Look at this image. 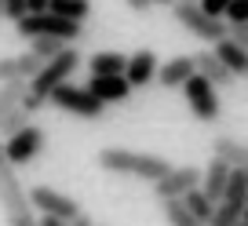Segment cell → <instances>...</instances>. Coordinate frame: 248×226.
Here are the masks:
<instances>
[{
    "instance_id": "21",
    "label": "cell",
    "mask_w": 248,
    "mask_h": 226,
    "mask_svg": "<svg viewBox=\"0 0 248 226\" xmlns=\"http://www.w3.org/2000/svg\"><path fill=\"white\" fill-rule=\"evenodd\" d=\"M183 208L190 211V215H194V219H201V223H208V215H212V208H216V204H212L208 197L201 194V190H190V194L183 197Z\"/></svg>"
},
{
    "instance_id": "35",
    "label": "cell",
    "mask_w": 248,
    "mask_h": 226,
    "mask_svg": "<svg viewBox=\"0 0 248 226\" xmlns=\"http://www.w3.org/2000/svg\"><path fill=\"white\" fill-rule=\"evenodd\" d=\"M95 226H99V223H95Z\"/></svg>"
},
{
    "instance_id": "22",
    "label": "cell",
    "mask_w": 248,
    "mask_h": 226,
    "mask_svg": "<svg viewBox=\"0 0 248 226\" xmlns=\"http://www.w3.org/2000/svg\"><path fill=\"white\" fill-rule=\"evenodd\" d=\"M22 91H26V80H11V84H0V121H4L11 109L18 106Z\"/></svg>"
},
{
    "instance_id": "29",
    "label": "cell",
    "mask_w": 248,
    "mask_h": 226,
    "mask_svg": "<svg viewBox=\"0 0 248 226\" xmlns=\"http://www.w3.org/2000/svg\"><path fill=\"white\" fill-rule=\"evenodd\" d=\"M47 0H26V15H44Z\"/></svg>"
},
{
    "instance_id": "15",
    "label": "cell",
    "mask_w": 248,
    "mask_h": 226,
    "mask_svg": "<svg viewBox=\"0 0 248 226\" xmlns=\"http://www.w3.org/2000/svg\"><path fill=\"white\" fill-rule=\"evenodd\" d=\"M226 179H230V168H226L223 161H216V157H212V161L201 168V179H197V190H201V194L208 197L212 204H216L219 197H223V190H226Z\"/></svg>"
},
{
    "instance_id": "4",
    "label": "cell",
    "mask_w": 248,
    "mask_h": 226,
    "mask_svg": "<svg viewBox=\"0 0 248 226\" xmlns=\"http://www.w3.org/2000/svg\"><path fill=\"white\" fill-rule=\"evenodd\" d=\"M47 102H51L55 109H62V113H73V117H80V121H99L102 113H106V106H102L95 95H88L84 88H77L73 80H66V84L51 88V91H47Z\"/></svg>"
},
{
    "instance_id": "9",
    "label": "cell",
    "mask_w": 248,
    "mask_h": 226,
    "mask_svg": "<svg viewBox=\"0 0 248 226\" xmlns=\"http://www.w3.org/2000/svg\"><path fill=\"white\" fill-rule=\"evenodd\" d=\"M44 142H47L44 128L26 124L22 132H15L11 139H4V142H0V146H4V157H8V164H11V168H18V164L37 161V157L44 153Z\"/></svg>"
},
{
    "instance_id": "7",
    "label": "cell",
    "mask_w": 248,
    "mask_h": 226,
    "mask_svg": "<svg viewBox=\"0 0 248 226\" xmlns=\"http://www.w3.org/2000/svg\"><path fill=\"white\" fill-rule=\"evenodd\" d=\"M197 179H201V168H194V164H171L168 172L154 182L157 204H164V201H183L190 190H197Z\"/></svg>"
},
{
    "instance_id": "5",
    "label": "cell",
    "mask_w": 248,
    "mask_h": 226,
    "mask_svg": "<svg viewBox=\"0 0 248 226\" xmlns=\"http://www.w3.org/2000/svg\"><path fill=\"white\" fill-rule=\"evenodd\" d=\"M18 37L26 40H37V37H55V40H66V44H73V40L84 33V26L80 22H66V18L51 15V11H44V15H26L15 22Z\"/></svg>"
},
{
    "instance_id": "27",
    "label": "cell",
    "mask_w": 248,
    "mask_h": 226,
    "mask_svg": "<svg viewBox=\"0 0 248 226\" xmlns=\"http://www.w3.org/2000/svg\"><path fill=\"white\" fill-rule=\"evenodd\" d=\"M197 8H201L208 18H223L226 8H230V0H197Z\"/></svg>"
},
{
    "instance_id": "31",
    "label": "cell",
    "mask_w": 248,
    "mask_h": 226,
    "mask_svg": "<svg viewBox=\"0 0 248 226\" xmlns=\"http://www.w3.org/2000/svg\"><path fill=\"white\" fill-rule=\"evenodd\" d=\"M37 226H66L62 219H51V215H37Z\"/></svg>"
},
{
    "instance_id": "14",
    "label": "cell",
    "mask_w": 248,
    "mask_h": 226,
    "mask_svg": "<svg viewBox=\"0 0 248 226\" xmlns=\"http://www.w3.org/2000/svg\"><path fill=\"white\" fill-rule=\"evenodd\" d=\"M84 91L95 95L102 106H109V102H124L128 95H132V88H128V80H124V77H92L84 84Z\"/></svg>"
},
{
    "instance_id": "33",
    "label": "cell",
    "mask_w": 248,
    "mask_h": 226,
    "mask_svg": "<svg viewBox=\"0 0 248 226\" xmlns=\"http://www.w3.org/2000/svg\"><path fill=\"white\" fill-rule=\"evenodd\" d=\"M150 4H175V0H150Z\"/></svg>"
},
{
    "instance_id": "30",
    "label": "cell",
    "mask_w": 248,
    "mask_h": 226,
    "mask_svg": "<svg viewBox=\"0 0 248 226\" xmlns=\"http://www.w3.org/2000/svg\"><path fill=\"white\" fill-rule=\"evenodd\" d=\"M66 226H95V219H92V215H84V211H77V215H73Z\"/></svg>"
},
{
    "instance_id": "2",
    "label": "cell",
    "mask_w": 248,
    "mask_h": 226,
    "mask_svg": "<svg viewBox=\"0 0 248 226\" xmlns=\"http://www.w3.org/2000/svg\"><path fill=\"white\" fill-rule=\"evenodd\" d=\"M0 208H4L8 226H37V215H33L30 201H26V190L18 182L15 168L4 157V146H0Z\"/></svg>"
},
{
    "instance_id": "25",
    "label": "cell",
    "mask_w": 248,
    "mask_h": 226,
    "mask_svg": "<svg viewBox=\"0 0 248 226\" xmlns=\"http://www.w3.org/2000/svg\"><path fill=\"white\" fill-rule=\"evenodd\" d=\"M26 124H30V113H26L22 106H15V109L8 113V117L0 121V142H4V139H11L15 132H22Z\"/></svg>"
},
{
    "instance_id": "18",
    "label": "cell",
    "mask_w": 248,
    "mask_h": 226,
    "mask_svg": "<svg viewBox=\"0 0 248 226\" xmlns=\"http://www.w3.org/2000/svg\"><path fill=\"white\" fill-rule=\"evenodd\" d=\"M194 73L197 77H204L212 88H223V84H233V77H230V70H226L223 62H219L212 51H201V55H194Z\"/></svg>"
},
{
    "instance_id": "32",
    "label": "cell",
    "mask_w": 248,
    "mask_h": 226,
    "mask_svg": "<svg viewBox=\"0 0 248 226\" xmlns=\"http://www.w3.org/2000/svg\"><path fill=\"white\" fill-rule=\"evenodd\" d=\"M128 8H132V11H150L154 4H150V0H128Z\"/></svg>"
},
{
    "instance_id": "17",
    "label": "cell",
    "mask_w": 248,
    "mask_h": 226,
    "mask_svg": "<svg viewBox=\"0 0 248 226\" xmlns=\"http://www.w3.org/2000/svg\"><path fill=\"white\" fill-rule=\"evenodd\" d=\"M190 77H194V59H190V55H175V59H168L164 66H157L154 80H161V88H183Z\"/></svg>"
},
{
    "instance_id": "1",
    "label": "cell",
    "mask_w": 248,
    "mask_h": 226,
    "mask_svg": "<svg viewBox=\"0 0 248 226\" xmlns=\"http://www.w3.org/2000/svg\"><path fill=\"white\" fill-rule=\"evenodd\" d=\"M99 168L102 172H113V175H132V179H142V182H157L164 172L171 168V161L157 153H139V150H124V146H106L99 150Z\"/></svg>"
},
{
    "instance_id": "23",
    "label": "cell",
    "mask_w": 248,
    "mask_h": 226,
    "mask_svg": "<svg viewBox=\"0 0 248 226\" xmlns=\"http://www.w3.org/2000/svg\"><path fill=\"white\" fill-rule=\"evenodd\" d=\"M164 219H168V226H204L201 219H194L183 208V201H164Z\"/></svg>"
},
{
    "instance_id": "28",
    "label": "cell",
    "mask_w": 248,
    "mask_h": 226,
    "mask_svg": "<svg viewBox=\"0 0 248 226\" xmlns=\"http://www.w3.org/2000/svg\"><path fill=\"white\" fill-rule=\"evenodd\" d=\"M4 18H11V22L26 18V0H4Z\"/></svg>"
},
{
    "instance_id": "8",
    "label": "cell",
    "mask_w": 248,
    "mask_h": 226,
    "mask_svg": "<svg viewBox=\"0 0 248 226\" xmlns=\"http://www.w3.org/2000/svg\"><path fill=\"white\" fill-rule=\"evenodd\" d=\"M26 201H30L33 215H51V219H62V223H70V219L80 211V204L73 201V197L59 194V190L44 186V182L33 186V190H26Z\"/></svg>"
},
{
    "instance_id": "34",
    "label": "cell",
    "mask_w": 248,
    "mask_h": 226,
    "mask_svg": "<svg viewBox=\"0 0 248 226\" xmlns=\"http://www.w3.org/2000/svg\"><path fill=\"white\" fill-rule=\"evenodd\" d=\"M0 18H4V0H0Z\"/></svg>"
},
{
    "instance_id": "20",
    "label": "cell",
    "mask_w": 248,
    "mask_h": 226,
    "mask_svg": "<svg viewBox=\"0 0 248 226\" xmlns=\"http://www.w3.org/2000/svg\"><path fill=\"white\" fill-rule=\"evenodd\" d=\"M47 11L59 15V18H66V22L84 26V18L92 15V0H47Z\"/></svg>"
},
{
    "instance_id": "10",
    "label": "cell",
    "mask_w": 248,
    "mask_h": 226,
    "mask_svg": "<svg viewBox=\"0 0 248 226\" xmlns=\"http://www.w3.org/2000/svg\"><path fill=\"white\" fill-rule=\"evenodd\" d=\"M183 95H186V106H190V113H194L197 121H204V124H212V121H219V113H223V106H219V95L216 88L208 84L204 77H190L183 84Z\"/></svg>"
},
{
    "instance_id": "12",
    "label": "cell",
    "mask_w": 248,
    "mask_h": 226,
    "mask_svg": "<svg viewBox=\"0 0 248 226\" xmlns=\"http://www.w3.org/2000/svg\"><path fill=\"white\" fill-rule=\"evenodd\" d=\"M37 70H40V59L33 51L4 55V59H0V84H11V80H33Z\"/></svg>"
},
{
    "instance_id": "13",
    "label": "cell",
    "mask_w": 248,
    "mask_h": 226,
    "mask_svg": "<svg viewBox=\"0 0 248 226\" xmlns=\"http://www.w3.org/2000/svg\"><path fill=\"white\" fill-rule=\"evenodd\" d=\"M212 157L223 161L226 168H233V172H248V150H245V142L233 139V135H219V139H212Z\"/></svg>"
},
{
    "instance_id": "26",
    "label": "cell",
    "mask_w": 248,
    "mask_h": 226,
    "mask_svg": "<svg viewBox=\"0 0 248 226\" xmlns=\"http://www.w3.org/2000/svg\"><path fill=\"white\" fill-rule=\"evenodd\" d=\"M223 22H248V0H230Z\"/></svg>"
},
{
    "instance_id": "19",
    "label": "cell",
    "mask_w": 248,
    "mask_h": 226,
    "mask_svg": "<svg viewBox=\"0 0 248 226\" xmlns=\"http://www.w3.org/2000/svg\"><path fill=\"white\" fill-rule=\"evenodd\" d=\"M124 59H128V55H121V51H95L92 59H88V70H92V77H121Z\"/></svg>"
},
{
    "instance_id": "3",
    "label": "cell",
    "mask_w": 248,
    "mask_h": 226,
    "mask_svg": "<svg viewBox=\"0 0 248 226\" xmlns=\"http://www.w3.org/2000/svg\"><path fill=\"white\" fill-rule=\"evenodd\" d=\"M77 66H80V51H77L73 44H70V47H62L55 59L40 62V70L33 73V80H26V91L47 102V91H51V88H59V84H66V80L77 73Z\"/></svg>"
},
{
    "instance_id": "6",
    "label": "cell",
    "mask_w": 248,
    "mask_h": 226,
    "mask_svg": "<svg viewBox=\"0 0 248 226\" xmlns=\"http://www.w3.org/2000/svg\"><path fill=\"white\" fill-rule=\"evenodd\" d=\"M171 15H175V22L183 26V30L194 33L197 40L216 44V40L226 37V22H223V18H208L197 4H190V0H175V4H171Z\"/></svg>"
},
{
    "instance_id": "11",
    "label": "cell",
    "mask_w": 248,
    "mask_h": 226,
    "mask_svg": "<svg viewBox=\"0 0 248 226\" xmlns=\"http://www.w3.org/2000/svg\"><path fill=\"white\" fill-rule=\"evenodd\" d=\"M121 77L128 80V88H146V84H154V77H157V55L150 51V47L128 55V59H124V73H121Z\"/></svg>"
},
{
    "instance_id": "24",
    "label": "cell",
    "mask_w": 248,
    "mask_h": 226,
    "mask_svg": "<svg viewBox=\"0 0 248 226\" xmlns=\"http://www.w3.org/2000/svg\"><path fill=\"white\" fill-rule=\"evenodd\" d=\"M62 47H70V44H66V40H55V37H37V40H30V51L37 55L40 62H47V59H55V55H59Z\"/></svg>"
},
{
    "instance_id": "16",
    "label": "cell",
    "mask_w": 248,
    "mask_h": 226,
    "mask_svg": "<svg viewBox=\"0 0 248 226\" xmlns=\"http://www.w3.org/2000/svg\"><path fill=\"white\" fill-rule=\"evenodd\" d=\"M212 55H216L219 62H223L226 70H230V77H233V80L248 73V51H245V47H237L230 37L216 40V44H212Z\"/></svg>"
}]
</instances>
